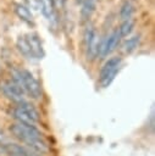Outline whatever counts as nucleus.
I'll use <instances>...</instances> for the list:
<instances>
[{
  "label": "nucleus",
  "mask_w": 155,
  "mask_h": 156,
  "mask_svg": "<svg viewBox=\"0 0 155 156\" xmlns=\"http://www.w3.org/2000/svg\"><path fill=\"white\" fill-rule=\"evenodd\" d=\"M132 28H133V22H132L131 20H127V21H124V22L121 24V27L118 28L121 37H127V35L131 33Z\"/></svg>",
  "instance_id": "nucleus-16"
},
{
  "label": "nucleus",
  "mask_w": 155,
  "mask_h": 156,
  "mask_svg": "<svg viewBox=\"0 0 155 156\" xmlns=\"http://www.w3.org/2000/svg\"><path fill=\"white\" fill-rule=\"evenodd\" d=\"M83 1H84V0H76V2H77V4H82Z\"/></svg>",
  "instance_id": "nucleus-18"
},
{
  "label": "nucleus",
  "mask_w": 155,
  "mask_h": 156,
  "mask_svg": "<svg viewBox=\"0 0 155 156\" xmlns=\"http://www.w3.org/2000/svg\"><path fill=\"white\" fill-rule=\"evenodd\" d=\"M120 66H121V57L115 56L109 58L104 66L100 69V83L103 87H109L111 84V82L115 79L116 74L120 71Z\"/></svg>",
  "instance_id": "nucleus-4"
},
{
  "label": "nucleus",
  "mask_w": 155,
  "mask_h": 156,
  "mask_svg": "<svg viewBox=\"0 0 155 156\" xmlns=\"http://www.w3.org/2000/svg\"><path fill=\"white\" fill-rule=\"evenodd\" d=\"M82 4L83 5H82V10H81V20H82V22H87L95 10L96 0H84Z\"/></svg>",
  "instance_id": "nucleus-9"
},
{
  "label": "nucleus",
  "mask_w": 155,
  "mask_h": 156,
  "mask_svg": "<svg viewBox=\"0 0 155 156\" xmlns=\"http://www.w3.org/2000/svg\"><path fill=\"white\" fill-rule=\"evenodd\" d=\"M10 132L33 151L37 152L48 151V145L44 141L40 130L35 126L24 124V123H13L10 126Z\"/></svg>",
  "instance_id": "nucleus-1"
},
{
  "label": "nucleus",
  "mask_w": 155,
  "mask_h": 156,
  "mask_svg": "<svg viewBox=\"0 0 155 156\" xmlns=\"http://www.w3.org/2000/svg\"><path fill=\"white\" fill-rule=\"evenodd\" d=\"M0 88H1V90H2V93H4V95L7 96L9 99H11L12 101H15V102H17V104L24 101V99H23V96H24V90H23L20 85H17L16 83L10 82V80H6V82H4V83L0 85Z\"/></svg>",
  "instance_id": "nucleus-6"
},
{
  "label": "nucleus",
  "mask_w": 155,
  "mask_h": 156,
  "mask_svg": "<svg viewBox=\"0 0 155 156\" xmlns=\"http://www.w3.org/2000/svg\"><path fill=\"white\" fill-rule=\"evenodd\" d=\"M0 69H1V67H0Z\"/></svg>",
  "instance_id": "nucleus-19"
},
{
  "label": "nucleus",
  "mask_w": 155,
  "mask_h": 156,
  "mask_svg": "<svg viewBox=\"0 0 155 156\" xmlns=\"http://www.w3.org/2000/svg\"><path fill=\"white\" fill-rule=\"evenodd\" d=\"M24 1L27 2V5H28L31 9L38 10V7H39V0H24Z\"/></svg>",
  "instance_id": "nucleus-17"
},
{
  "label": "nucleus",
  "mask_w": 155,
  "mask_h": 156,
  "mask_svg": "<svg viewBox=\"0 0 155 156\" xmlns=\"http://www.w3.org/2000/svg\"><path fill=\"white\" fill-rule=\"evenodd\" d=\"M39 5H40V9H41V13L45 18H50L55 11H54V6H55V2L54 0H39Z\"/></svg>",
  "instance_id": "nucleus-14"
},
{
  "label": "nucleus",
  "mask_w": 155,
  "mask_h": 156,
  "mask_svg": "<svg viewBox=\"0 0 155 156\" xmlns=\"http://www.w3.org/2000/svg\"><path fill=\"white\" fill-rule=\"evenodd\" d=\"M139 40H140V37H139V35H134L133 38H129L128 40H126L124 44H123V49H124V51H126L127 54L133 52V51L138 48Z\"/></svg>",
  "instance_id": "nucleus-15"
},
{
  "label": "nucleus",
  "mask_w": 155,
  "mask_h": 156,
  "mask_svg": "<svg viewBox=\"0 0 155 156\" xmlns=\"http://www.w3.org/2000/svg\"><path fill=\"white\" fill-rule=\"evenodd\" d=\"M84 45L88 58L93 60L96 56V46H98V35L92 24H88L84 30Z\"/></svg>",
  "instance_id": "nucleus-5"
},
{
  "label": "nucleus",
  "mask_w": 155,
  "mask_h": 156,
  "mask_svg": "<svg viewBox=\"0 0 155 156\" xmlns=\"http://www.w3.org/2000/svg\"><path fill=\"white\" fill-rule=\"evenodd\" d=\"M16 46H17L18 51H20L24 57H27V58H33V54H32V51H31V48H29V45H28V43H27L24 35H20V37L17 38V40H16Z\"/></svg>",
  "instance_id": "nucleus-11"
},
{
  "label": "nucleus",
  "mask_w": 155,
  "mask_h": 156,
  "mask_svg": "<svg viewBox=\"0 0 155 156\" xmlns=\"http://www.w3.org/2000/svg\"><path fill=\"white\" fill-rule=\"evenodd\" d=\"M15 12H16V15H17L21 20H23L24 22H27V23H33V15H32L31 10H29L27 6L21 5V4H16V5H15Z\"/></svg>",
  "instance_id": "nucleus-10"
},
{
  "label": "nucleus",
  "mask_w": 155,
  "mask_h": 156,
  "mask_svg": "<svg viewBox=\"0 0 155 156\" xmlns=\"http://www.w3.org/2000/svg\"><path fill=\"white\" fill-rule=\"evenodd\" d=\"M12 116L18 121V123H24V124H32L34 126L39 121V113L38 111L29 105L27 101L20 102L13 110H12Z\"/></svg>",
  "instance_id": "nucleus-3"
},
{
  "label": "nucleus",
  "mask_w": 155,
  "mask_h": 156,
  "mask_svg": "<svg viewBox=\"0 0 155 156\" xmlns=\"http://www.w3.org/2000/svg\"><path fill=\"white\" fill-rule=\"evenodd\" d=\"M133 11H134V6H133L132 1L131 0H124L121 5V9H120V16L123 21L131 20V17L133 15Z\"/></svg>",
  "instance_id": "nucleus-13"
},
{
  "label": "nucleus",
  "mask_w": 155,
  "mask_h": 156,
  "mask_svg": "<svg viewBox=\"0 0 155 156\" xmlns=\"http://www.w3.org/2000/svg\"><path fill=\"white\" fill-rule=\"evenodd\" d=\"M6 151L10 155H12V156H32L31 151L27 147L17 145V144H9V145H6Z\"/></svg>",
  "instance_id": "nucleus-12"
},
{
  "label": "nucleus",
  "mask_w": 155,
  "mask_h": 156,
  "mask_svg": "<svg viewBox=\"0 0 155 156\" xmlns=\"http://www.w3.org/2000/svg\"><path fill=\"white\" fill-rule=\"evenodd\" d=\"M120 39H121V34H120V30H118V28L117 29H115L109 37H106V40H105V46H104V52H103V57H105V56H107L116 46H117V44H118V41H120Z\"/></svg>",
  "instance_id": "nucleus-8"
},
{
  "label": "nucleus",
  "mask_w": 155,
  "mask_h": 156,
  "mask_svg": "<svg viewBox=\"0 0 155 156\" xmlns=\"http://www.w3.org/2000/svg\"><path fill=\"white\" fill-rule=\"evenodd\" d=\"M12 82L20 85L24 93L33 99H39L41 95V88L34 76L27 69H12Z\"/></svg>",
  "instance_id": "nucleus-2"
},
{
  "label": "nucleus",
  "mask_w": 155,
  "mask_h": 156,
  "mask_svg": "<svg viewBox=\"0 0 155 156\" xmlns=\"http://www.w3.org/2000/svg\"><path fill=\"white\" fill-rule=\"evenodd\" d=\"M26 40L31 48V51L33 54V57L35 58H41L45 52H44V49H43V45H41V40L39 38V35L37 33H31V34H27L26 35Z\"/></svg>",
  "instance_id": "nucleus-7"
}]
</instances>
